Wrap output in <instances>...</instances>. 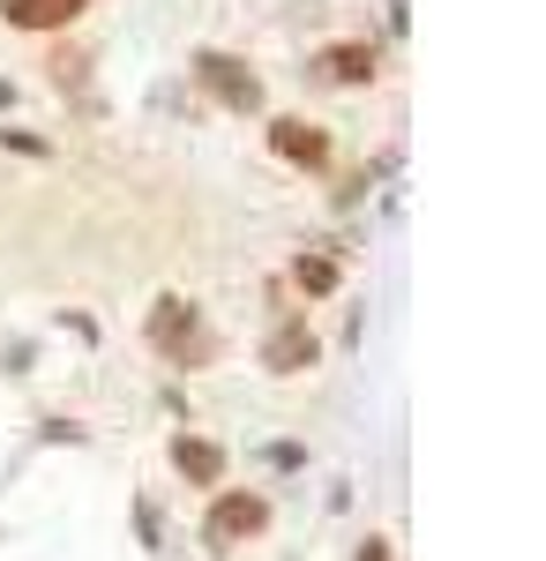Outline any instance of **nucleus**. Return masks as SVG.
I'll return each instance as SVG.
<instances>
[{
	"mask_svg": "<svg viewBox=\"0 0 546 561\" xmlns=\"http://www.w3.org/2000/svg\"><path fill=\"white\" fill-rule=\"evenodd\" d=\"M195 83L211 90L217 105H232V113H254V105H262V83H254L232 53H195Z\"/></svg>",
	"mask_w": 546,
	"mask_h": 561,
	"instance_id": "nucleus-1",
	"label": "nucleus"
},
{
	"mask_svg": "<svg viewBox=\"0 0 546 561\" xmlns=\"http://www.w3.org/2000/svg\"><path fill=\"white\" fill-rule=\"evenodd\" d=\"M270 524V502L262 494H217L211 510V547H240V539H254Z\"/></svg>",
	"mask_w": 546,
	"mask_h": 561,
	"instance_id": "nucleus-2",
	"label": "nucleus"
},
{
	"mask_svg": "<svg viewBox=\"0 0 546 561\" xmlns=\"http://www.w3.org/2000/svg\"><path fill=\"white\" fill-rule=\"evenodd\" d=\"M262 367H270V375H307V367H315V330H307V322H285V330H270V345H262Z\"/></svg>",
	"mask_w": 546,
	"mask_h": 561,
	"instance_id": "nucleus-3",
	"label": "nucleus"
},
{
	"mask_svg": "<svg viewBox=\"0 0 546 561\" xmlns=\"http://www.w3.org/2000/svg\"><path fill=\"white\" fill-rule=\"evenodd\" d=\"M172 472L195 479V486H217L225 479V449L203 442V434H172Z\"/></svg>",
	"mask_w": 546,
	"mask_h": 561,
	"instance_id": "nucleus-4",
	"label": "nucleus"
},
{
	"mask_svg": "<svg viewBox=\"0 0 546 561\" xmlns=\"http://www.w3.org/2000/svg\"><path fill=\"white\" fill-rule=\"evenodd\" d=\"M150 345L158 352H187L195 345V307L180 300V293H166V300L150 307Z\"/></svg>",
	"mask_w": 546,
	"mask_h": 561,
	"instance_id": "nucleus-5",
	"label": "nucleus"
},
{
	"mask_svg": "<svg viewBox=\"0 0 546 561\" xmlns=\"http://www.w3.org/2000/svg\"><path fill=\"white\" fill-rule=\"evenodd\" d=\"M270 150L293 158V165H322V158H330V135L307 128V121H270Z\"/></svg>",
	"mask_w": 546,
	"mask_h": 561,
	"instance_id": "nucleus-6",
	"label": "nucleus"
},
{
	"mask_svg": "<svg viewBox=\"0 0 546 561\" xmlns=\"http://www.w3.org/2000/svg\"><path fill=\"white\" fill-rule=\"evenodd\" d=\"M0 15H8L15 31H60V23L83 15V0H0Z\"/></svg>",
	"mask_w": 546,
	"mask_h": 561,
	"instance_id": "nucleus-7",
	"label": "nucleus"
},
{
	"mask_svg": "<svg viewBox=\"0 0 546 561\" xmlns=\"http://www.w3.org/2000/svg\"><path fill=\"white\" fill-rule=\"evenodd\" d=\"M330 83H367L375 76V45H360V38H344V45H330L322 60H315Z\"/></svg>",
	"mask_w": 546,
	"mask_h": 561,
	"instance_id": "nucleus-8",
	"label": "nucleus"
},
{
	"mask_svg": "<svg viewBox=\"0 0 546 561\" xmlns=\"http://www.w3.org/2000/svg\"><path fill=\"white\" fill-rule=\"evenodd\" d=\"M299 293H315V300H322V293H337V262L330 255H299Z\"/></svg>",
	"mask_w": 546,
	"mask_h": 561,
	"instance_id": "nucleus-9",
	"label": "nucleus"
},
{
	"mask_svg": "<svg viewBox=\"0 0 546 561\" xmlns=\"http://www.w3.org/2000/svg\"><path fill=\"white\" fill-rule=\"evenodd\" d=\"M360 561H382V539H367V547H360Z\"/></svg>",
	"mask_w": 546,
	"mask_h": 561,
	"instance_id": "nucleus-10",
	"label": "nucleus"
},
{
	"mask_svg": "<svg viewBox=\"0 0 546 561\" xmlns=\"http://www.w3.org/2000/svg\"><path fill=\"white\" fill-rule=\"evenodd\" d=\"M0 105H15V83H0Z\"/></svg>",
	"mask_w": 546,
	"mask_h": 561,
	"instance_id": "nucleus-11",
	"label": "nucleus"
}]
</instances>
